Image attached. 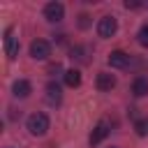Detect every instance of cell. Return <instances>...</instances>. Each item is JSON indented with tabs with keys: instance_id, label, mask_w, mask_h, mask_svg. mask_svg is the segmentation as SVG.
Segmentation results:
<instances>
[{
	"instance_id": "obj_1",
	"label": "cell",
	"mask_w": 148,
	"mask_h": 148,
	"mask_svg": "<svg viewBox=\"0 0 148 148\" xmlns=\"http://www.w3.org/2000/svg\"><path fill=\"white\" fill-rule=\"evenodd\" d=\"M25 125H28V132H30V134L42 136V134H46V130H49V116H46V113H32Z\"/></svg>"
},
{
	"instance_id": "obj_2",
	"label": "cell",
	"mask_w": 148,
	"mask_h": 148,
	"mask_svg": "<svg viewBox=\"0 0 148 148\" xmlns=\"http://www.w3.org/2000/svg\"><path fill=\"white\" fill-rule=\"evenodd\" d=\"M116 30H118V21H116L113 16H102V18L97 21V35H99V37L109 39V37L116 35Z\"/></svg>"
},
{
	"instance_id": "obj_3",
	"label": "cell",
	"mask_w": 148,
	"mask_h": 148,
	"mask_svg": "<svg viewBox=\"0 0 148 148\" xmlns=\"http://www.w3.org/2000/svg\"><path fill=\"white\" fill-rule=\"evenodd\" d=\"M49 53H51L49 42H44V39H35V42L30 44V56H32L35 60H46Z\"/></svg>"
},
{
	"instance_id": "obj_4",
	"label": "cell",
	"mask_w": 148,
	"mask_h": 148,
	"mask_svg": "<svg viewBox=\"0 0 148 148\" xmlns=\"http://www.w3.org/2000/svg\"><path fill=\"white\" fill-rule=\"evenodd\" d=\"M44 16H46V21L58 23V21H62V16H65V7H62L60 2H49V5L44 7Z\"/></svg>"
},
{
	"instance_id": "obj_5",
	"label": "cell",
	"mask_w": 148,
	"mask_h": 148,
	"mask_svg": "<svg viewBox=\"0 0 148 148\" xmlns=\"http://www.w3.org/2000/svg\"><path fill=\"white\" fill-rule=\"evenodd\" d=\"M5 53H7V58H9V60H14V58H16V53H18V44H16V37H14L12 28L5 32Z\"/></svg>"
},
{
	"instance_id": "obj_6",
	"label": "cell",
	"mask_w": 148,
	"mask_h": 148,
	"mask_svg": "<svg viewBox=\"0 0 148 148\" xmlns=\"http://www.w3.org/2000/svg\"><path fill=\"white\" fill-rule=\"evenodd\" d=\"M97 88L104 90V92L113 90V88H116V76L109 74V72H99V74H97Z\"/></svg>"
},
{
	"instance_id": "obj_7",
	"label": "cell",
	"mask_w": 148,
	"mask_h": 148,
	"mask_svg": "<svg viewBox=\"0 0 148 148\" xmlns=\"http://www.w3.org/2000/svg\"><path fill=\"white\" fill-rule=\"evenodd\" d=\"M12 92H14V97H18V99H25V97L32 92V86H30V81H25V79H18V81L12 86Z\"/></svg>"
},
{
	"instance_id": "obj_8",
	"label": "cell",
	"mask_w": 148,
	"mask_h": 148,
	"mask_svg": "<svg viewBox=\"0 0 148 148\" xmlns=\"http://www.w3.org/2000/svg\"><path fill=\"white\" fill-rule=\"evenodd\" d=\"M106 134H109V125H106L104 120H102V123H97V125H95V130L90 132V143H92V146H97L99 141H104V139H106Z\"/></svg>"
},
{
	"instance_id": "obj_9",
	"label": "cell",
	"mask_w": 148,
	"mask_h": 148,
	"mask_svg": "<svg viewBox=\"0 0 148 148\" xmlns=\"http://www.w3.org/2000/svg\"><path fill=\"white\" fill-rule=\"evenodd\" d=\"M109 65L111 67H118V69H123V67H127V62H130V56L125 53V51H113L109 58Z\"/></svg>"
},
{
	"instance_id": "obj_10",
	"label": "cell",
	"mask_w": 148,
	"mask_h": 148,
	"mask_svg": "<svg viewBox=\"0 0 148 148\" xmlns=\"http://www.w3.org/2000/svg\"><path fill=\"white\" fill-rule=\"evenodd\" d=\"M60 99H62V90H60V86L58 83H49L46 86V102L49 104H60Z\"/></svg>"
},
{
	"instance_id": "obj_11",
	"label": "cell",
	"mask_w": 148,
	"mask_h": 148,
	"mask_svg": "<svg viewBox=\"0 0 148 148\" xmlns=\"http://www.w3.org/2000/svg\"><path fill=\"white\" fill-rule=\"evenodd\" d=\"M132 92H134L136 97L148 95V76H136L134 83H132Z\"/></svg>"
},
{
	"instance_id": "obj_12",
	"label": "cell",
	"mask_w": 148,
	"mask_h": 148,
	"mask_svg": "<svg viewBox=\"0 0 148 148\" xmlns=\"http://www.w3.org/2000/svg\"><path fill=\"white\" fill-rule=\"evenodd\" d=\"M65 83H67L69 88L81 86V72H79V69H67V72H65Z\"/></svg>"
},
{
	"instance_id": "obj_13",
	"label": "cell",
	"mask_w": 148,
	"mask_h": 148,
	"mask_svg": "<svg viewBox=\"0 0 148 148\" xmlns=\"http://www.w3.org/2000/svg\"><path fill=\"white\" fill-rule=\"evenodd\" d=\"M134 127H136V134H139V136H146V134H148V118L136 120V125H134Z\"/></svg>"
},
{
	"instance_id": "obj_14",
	"label": "cell",
	"mask_w": 148,
	"mask_h": 148,
	"mask_svg": "<svg viewBox=\"0 0 148 148\" xmlns=\"http://www.w3.org/2000/svg\"><path fill=\"white\" fill-rule=\"evenodd\" d=\"M72 58L86 62V49H83V46H74V49H72Z\"/></svg>"
},
{
	"instance_id": "obj_15",
	"label": "cell",
	"mask_w": 148,
	"mask_h": 148,
	"mask_svg": "<svg viewBox=\"0 0 148 148\" xmlns=\"http://www.w3.org/2000/svg\"><path fill=\"white\" fill-rule=\"evenodd\" d=\"M136 37H139V44H141V46H148V25H143Z\"/></svg>"
},
{
	"instance_id": "obj_16",
	"label": "cell",
	"mask_w": 148,
	"mask_h": 148,
	"mask_svg": "<svg viewBox=\"0 0 148 148\" xmlns=\"http://www.w3.org/2000/svg\"><path fill=\"white\" fill-rule=\"evenodd\" d=\"M125 7H127V9H139L141 2H139V0H125Z\"/></svg>"
},
{
	"instance_id": "obj_17",
	"label": "cell",
	"mask_w": 148,
	"mask_h": 148,
	"mask_svg": "<svg viewBox=\"0 0 148 148\" xmlns=\"http://www.w3.org/2000/svg\"><path fill=\"white\" fill-rule=\"evenodd\" d=\"M79 25H81V28H88V25H90V16L81 14V16H79Z\"/></svg>"
},
{
	"instance_id": "obj_18",
	"label": "cell",
	"mask_w": 148,
	"mask_h": 148,
	"mask_svg": "<svg viewBox=\"0 0 148 148\" xmlns=\"http://www.w3.org/2000/svg\"><path fill=\"white\" fill-rule=\"evenodd\" d=\"M111 148H116V146H111Z\"/></svg>"
}]
</instances>
